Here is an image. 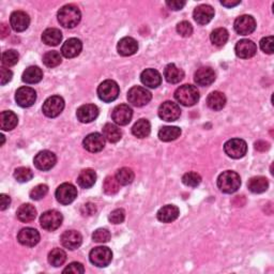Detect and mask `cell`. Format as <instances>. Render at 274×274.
<instances>
[{"label": "cell", "instance_id": "603a6c76", "mask_svg": "<svg viewBox=\"0 0 274 274\" xmlns=\"http://www.w3.org/2000/svg\"><path fill=\"white\" fill-rule=\"evenodd\" d=\"M194 80L197 85L207 87L215 80V73L211 68L202 67L197 70L194 75Z\"/></svg>", "mask_w": 274, "mask_h": 274}, {"label": "cell", "instance_id": "7402d4cb", "mask_svg": "<svg viewBox=\"0 0 274 274\" xmlns=\"http://www.w3.org/2000/svg\"><path fill=\"white\" fill-rule=\"evenodd\" d=\"M193 17L197 24L206 25L212 21L214 17V9L209 4L198 5L193 13Z\"/></svg>", "mask_w": 274, "mask_h": 274}, {"label": "cell", "instance_id": "d590c367", "mask_svg": "<svg viewBox=\"0 0 274 274\" xmlns=\"http://www.w3.org/2000/svg\"><path fill=\"white\" fill-rule=\"evenodd\" d=\"M151 132V124L147 119H141L133 125L132 134L137 138H145L149 136Z\"/></svg>", "mask_w": 274, "mask_h": 274}, {"label": "cell", "instance_id": "44dd1931", "mask_svg": "<svg viewBox=\"0 0 274 274\" xmlns=\"http://www.w3.org/2000/svg\"><path fill=\"white\" fill-rule=\"evenodd\" d=\"M61 244L68 250H76L81 245L82 237L81 235L76 231H67L61 235L60 237Z\"/></svg>", "mask_w": 274, "mask_h": 274}, {"label": "cell", "instance_id": "9f6ffc18", "mask_svg": "<svg viewBox=\"0 0 274 274\" xmlns=\"http://www.w3.org/2000/svg\"><path fill=\"white\" fill-rule=\"evenodd\" d=\"M95 206L93 205V203H90V202H88L86 203V205H84L81 207L80 209V211L82 213V215H92L95 213Z\"/></svg>", "mask_w": 274, "mask_h": 274}, {"label": "cell", "instance_id": "7c38bea8", "mask_svg": "<svg viewBox=\"0 0 274 274\" xmlns=\"http://www.w3.org/2000/svg\"><path fill=\"white\" fill-rule=\"evenodd\" d=\"M234 28L240 36L251 35L256 29V21L251 15H242L235 21Z\"/></svg>", "mask_w": 274, "mask_h": 274}, {"label": "cell", "instance_id": "74e56055", "mask_svg": "<svg viewBox=\"0 0 274 274\" xmlns=\"http://www.w3.org/2000/svg\"><path fill=\"white\" fill-rule=\"evenodd\" d=\"M181 135V130L178 126H163L158 131V138L162 142H173L176 141L178 137Z\"/></svg>", "mask_w": 274, "mask_h": 274}, {"label": "cell", "instance_id": "7dc6e473", "mask_svg": "<svg viewBox=\"0 0 274 274\" xmlns=\"http://www.w3.org/2000/svg\"><path fill=\"white\" fill-rule=\"evenodd\" d=\"M48 193V187L46 184H39L30 191V198L34 200H40Z\"/></svg>", "mask_w": 274, "mask_h": 274}, {"label": "cell", "instance_id": "ffe728a7", "mask_svg": "<svg viewBox=\"0 0 274 274\" xmlns=\"http://www.w3.org/2000/svg\"><path fill=\"white\" fill-rule=\"evenodd\" d=\"M78 119L82 123H90L98 118L99 108L93 104L81 105L76 112Z\"/></svg>", "mask_w": 274, "mask_h": 274}, {"label": "cell", "instance_id": "f6af8a7d", "mask_svg": "<svg viewBox=\"0 0 274 274\" xmlns=\"http://www.w3.org/2000/svg\"><path fill=\"white\" fill-rule=\"evenodd\" d=\"M34 174L30 168L28 167H18L14 171V178L21 183L28 182L33 179Z\"/></svg>", "mask_w": 274, "mask_h": 274}, {"label": "cell", "instance_id": "9a60e30c", "mask_svg": "<svg viewBox=\"0 0 274 274\" xmlns=\"http://www.w3.org/2000/svg\"><path fill=\"white\" fill-rule=\"evenodd\" d=\"M37 100V92L30 87H21L15 93V101L21 107H30Z\"/></svg>", "mask_w": 274, "mask_h": 274}, {"label": "cell", "instance_id": "f546056e", "mask_svg": "<svg viewBox=\"0 0 274 274\" xmlns=\"http://www.w3.org/2000/svg\"><path fill=\"white\" fill-rule=\"evenodd\" d=\"M207 105L212 111H221L226 105L225 94L220 91H213L208 95Z\"/></svg>", "mask_w": 274, "mask_h": 274}, {"label": "cell", "instance_id": "1f68e13d", "mask_svg": "<svg viewBox=\"0 0 274 274\" xmlns=\"http://www.w3.org/2000/svg\"><path fill=\"white\" fill-rule=\"evenodd\" d=\"M95 181H97V174L93 169L87 168L80 171L78 178V186L82 189H90L94 186Z\"/></svg>", "mask_w": 274, "mask_h": 274}, {"label": "cell", "instance_id": "4fadbf2b", "mask_svg": "<svg viewBox=\"0 0 274 274\" xmlns=\"http://www.w3.org/2000/svg\"><path fill=\"white\" fill-rule=\"evenodd\" d=\"M35 165L38 169L46 171L52 169L57 162V157L54 152L48 150H43L39 152L35 157Z\"/></svg>", "mask_w": 274, "mask_h": 274}, {"label": "cell", "instance_id": "d4e9b609", "mask_svg": "<svg viewBox=\"0 0 274 274\" xmlns=\"http://www.w3.org/2000/svg\"><path fill=\"white\" fill-rule=\"evenodd\" d=\"M82 49V43L80 40L72 38L66 41L61 47V54L66 57V58H74L78 57Z\"/></svg>", "mask_w": 274, "mask_h": 274}, {"label": "cell", "instance_id": "6f0895ef", "mask_svg": "<svg viewBox=\"0 0 274 274\" xmlns=\"http://www.w3.org/2000/svg\"><path fill=\"white\" fill-rule=\"evenodd\" d=\"M10 203H11L10 196L5 195V194L0 195V209H1L2 211L10 206Z\"/></svg>", "mask_w": 274, "mask_h": 274}, {"label": "cell", "instance_id": "94428289", "mask_svg": "<svg viewBox=\"0 0 274 274\" xmlns=\"http://www.w3.org/2000/svg\"><path fill=\"white\" fill-rule=\"evenodd\" d=\"M240 2L241 1H239V0H237V1H221V4L224 5L226 8H233V7H235V5L240 4Z\"/></svg>", "mask_w": 274, "mask_h": 274}, {"label": "cell", "instance_id": "e0dca14e", "mask_svg": "<svg viewBox=\"0 0 274 274\" xmlns=\"http://www.w3.org/2000/svg\"><path fill=\"white\" fill-rule=\"evenodd\" d=\"M10 25L16 33H23L30 25V17L24 11H15L10 16Z\"/></svg>", "mask_w": 274, "mask_h": 274}, {"label": "cell", "instance_id": "6da1fadb", "mask_svg": "<svg viewBox=\"0 0 274 274\" xmlns=\"http://www.w3.org/2000/svg\"><path fill=\"white\" fill-rule=\"evenodd\" d=\"M57 17L61 26L65 28H74L79 24L81 13L76 5L67 4L58 11Z\"/></svg>", "mask_w": 274, "mask_h": 274}, {"label": "cell", "instance_id": "681fc988", "mask_svg": "<svg viewBox=\"0 0 274 274\" xmlns=\"http://www.w3.org/2000/svg\"><path fill=\"white\" fill-rule=\"evenodd\" d=\"M177 33L183 38L191 37L193 34V27L189 22L183 21L177 25Z\"/></svg>", "mask_w": 274, "mask_h": 274}, {"label": "cell", "instance_id": "f5cc1de1", "mask_svg": "<svg viewBox=\"0 0 274 274\" xmlns=\"http://www.w3.org/2000/svg\"><path fill=\"white\" fill-rule=\"evenodd\" d=\"M63 273H73V274H81L85 272V268L80 263H71L65 270Z\"/></svg>", "mask_w": 274, "mask_h": 274}, {"label": "cell", "instance_id": "ab89813d", "mask_svg": "<svg viewBox=\"0 0 274 274\" xmlns=\"http://www.w3.org/2000/svg\"><path fill=\"white\" fill-rule=\"evenodd\" d=\"M115 177H116L120 186H129V184L133 182L135 175H134V171L131 168L122 167L117 171V174Z\"/></svg>", "mask_w": 274, "mask_h": 274}, {"label": "cell", "instance_id": "d6986e66", "mask_svg": "<svg viewBox=\"0 0 274 274\" xmlns=\"http://www.w3.org/2000/svg\"><path fill=\"white\" fill-rule=\"evenodd\" d=\"M235 52L239 58L248 59V58H252V57L256 54L257 46L253 41L243 39V40H240L237 44H235Z\"/></svg>", "mask_w": 274, "mask_h": 274}, {"label": "cell", "instance_id": "8d00e7d4", "mask_svg": "<svg viewBox=\"0 0 274 274\" xmlns=\"http://www.w3.org/2000/svg\"><path fill=\"white\" fill-rule=\"evenodd\" d=\"M103 136L107 142L115 144L120 141L121 137H122V133H121L117 125L113 123H106L103 126Z\"/></svg>", "mask_w": 274, "mask_h": 274}, {"label": "cell", "instance_id": "d6a6232c", "mask_svg": "<svg viewBox=\"0 0 274 274\" xmlns=\"http://www.w3.org/2000/svg\"><path fill=\"white\" fill-rule=\"evenodd\" d=\"M42 41L49 46H57L62 41V34L57 28H48L42 35Z\"/></svg>", "mask_w": 274, "mask_h": 274}, {"label": "cell", "instance_id": "83f0119b", "mask_svg": "<svg viewBox=\"0 0 274 274\" xmlns=\"http://www.w3.org/2000/svg\"><path fill=\"white\" fill-rule=\"evenodd\" d=\"M164 78L169 84H178L184 78V72L174 63H169L164 70Z\"/></svg>", "mask_w": 274, "mask_h": 274}, {"label": "cell", "instance_id": "db71d44e", "mask_svg": "<svg viewBox=\"0 0 274 274\" xmlns=\"http://www.w3.org/2000/svg\"><path fill=\"white\" fill-rule=\"evenodd\" d=\"M12 78H13V73H12L11 70L2 67L1 68V85L4 86L5 84H8L9 81H11Z\"/></svg>", "mask_w": 274, "mask_h": 274}, {"label": "cell", "instance_id": "bcb514c9", "mask_svg": "<svg viewBox=\"0 0 274 274\" xmlns=\"http://www.w3.org/2000/svg\"><path fill=\"white\" fill-rule=\"evenodd\" d=\"M182 182L186 184L187 187L196 188L200 184L201 177L197 173H194V171H190V173H187L186 175H183Z\"/></svg>", "mask_w": 274, "mask_h": 274}, {"label": "cell", "instance_id": "52a82bcc", "mask_svg": "<svg viewBox=\"0 0 274 274\" xmlns=\"http://www.w3.org/2000/svg\"><path fill=\"white\" fill-rule=\"evenodd\" d=\"M62 214L57 210H48V211L44 212L40 218L42 228L47 232H54L58 229L62 224Z\"/></svg>", "mask_w": 274, "mask_h": 274}, {"label": "cell", "instance_id": "484cf974", "mask_svg": "<svg viewBox=\"0 0 274 274\" xmlns=\"http://www.w3.org/2000/svg\"><path fill=\"white\" fill-rule=\"evenodd\" d=\"M141 80L146 87L157 88L162 82V76L155 69H146L141 74Z\"/></svg>", "mask_w": 274, "mask_h": 274}, {"label": "cell", "instance_id": "4dcf8cb0", "mask_svg": "<svg viewBox=\"0 0 274 274\" xmlns=\"http://www.w3.org/2000/svg\"><path fill=\"white\" fill-rule=\"evenodd\" d=\"M43 78V72L42 70L39 67H29L26 70H25V72L23 73L22 76V79L24 82H26V84H38V82H40Z\"/></svg>", "mask_w": 274, "mask_h": 274}, {"label": "cell", "instance_id": "e575fe53", "mask_svg": "<svg viewBox=\"0 0 274 274\" xmlns=\"http://www.w3.org/2000/svg\"><path fill=\"white\" fill-rule=\"evenodd\" d=\"M18 123V118L16 115L11 111H5L1 113L0 116V126L3 131H11L15 129Z\"/></svg>", "mask_w": 274, "mask_h": 274}, {"label": "cell", "instance_id": "4316f807", "mask_svg": "<svg viewBox=\"0 0 274 274\" xmlns=\"http://www.w3.org/2000/svg\"><path fill=\"white\" fill-rule=\"evenodd\" d=\"M179 213V208L174 205H167L158 210L157 218L162 223H171L178 219Z\"/></svg>", "mask_w": 274, "mask_h": 274}, {"label": "cell", "instance_id": "f1b7e54d", "mask_svg": "<svg viewBox=\"0 0 274 274\" xmlns=\"http://www.w3.org/2000/svg\"><path fill=\"white\" fill-rule=\"evenodd\" d=\"M247 188L252 193L260 194L266 192L268 190V188H269V182H268V179L266 177H263V176L253 177L248 180Z\"/></svg>", "mask_w": 274, "mask_h": 274}, {"label": "cell", "instance_id": "60d3db41", "mask_svg": "<svg viewBox=\"0 0 274 274\" xmlns=\"http://www.w3.org/2000/svg\"><path fill=\"white\" fill-rule=\"evenodd\" d=\"M67 254L61 248H54L48 254V263L54 267H60L66 263Z\"/></svg>", "mask_w": 274, "mask_h": 274}, {"label": "cell", "instance_id": "680465c9", "mask_svg": "<svg viewBox=\"0 0 274 274\" xmlns=\"http://www.w3.org/2000/svg\"><path fill=\"white\" fill-rule=\"evenodd\" d=\"M255 148L259 151H265L267 149H269V144L265 142H257L255 144Z\"/></svg>", "mask_w": 274, "mask_h": 274}, {"label": "cell", "instance_id": "91938a15", "mask_svg": "<svg viewBox=\"0 0 274 274\" xmlns=\"http://www.w3.org/2000/svg\"><path fill=\"white\" fill-rule=\"evenodd\" d=\"M0 33H1V38L3 39V38L7 37L9 34H10V28L7 24H1V27H0Z\"/></svg>", "mask_w": 274, "mask_h": 274}, {"label": "cell", "instance_id": "f35d334b", "mask_svg": "<svg viewBox=\"0 0 274 274\" xmlns=\"http://www.w3.org/2000/svg\"><path fill=\"white\" fill-rule=\"evenodd\" d=\"M228 38H229V34L225 28H216L212 31L211 36H210L211 42L216 46L225 45L226 42L228 41Z\"/></svg>", "mask_w": 274, "mask_h": 274}, {"label": "cell", "instance_id": "c3c4849f", "mask_svg": "<svg viewBox=\"0 0 274 274\" xmlns=\"http://www.w3.org/2000/svg\"><path fill=\"white\" fill-rule=\"evenodd\" d=\"M92 239L98 243H106L111 240V233L105 228H99L93 233Z\"/></svg>", "mask_w": 274, "mask_h": 274}, {"label": "cell", "instance_id": "9c48e42d", "mask_svg": "<svg viewBox=\"0 0 274 274\" xmlns=\"http://www.w3.org/2000/svg\"><path fill=\"white\" fill-rule=\"evenodd\" d=\"M225 154L232 158H241L243 157L247 152V145L240 138L229 139L224 145Z\"/></svg>", "mask_w": 274, "mask_h": 274}, {"label": "cell", "instance_id": "7bdbcfd3", "mask_svg": "<svg viewBox=\"0 0 274 274\" xmlns=\"http://www.w3.org/2000/svg\"><path fill=\"white\" fill-rule=\"evenodd\" d=\"M119 189H120V184L116 179V177L114 176L106 177V179L104 180V183H103V191L105 192V194L115 195L116 193H118Z\"/></svg>", "mask_w": 274, "mask_h": 274}, {"label": "cell", "instance_id": "8fae6325", "mask_svg": "<svg viewBox=\"0 0 274 274\" xmlns=\"http://www.w3.org/2000/svg\"><path fill=\"white\" fill-rule=\"evenodd\" d=\"M181 110L178 104L171 101L164 102L161 106L158 107V117L162 120L167 121V122H173L180 118Z\"/></svg>", "mask_w": 274, "mask_h": 274}, {"label": "cell", "instance_id": "836d02e7", "mask_svg": "<svg viewBox=\"0 0 274 274\" xmlns=\"http://www.w3.org/2000/svg\"><path fill=\"white\" fill-rule=\"evenodd\" d=\"M16 216L17 219L23 223L33 222L35 221L37 216V210L33 205H30V203H25V205H22L18 208Z\"/></svg>", "mask_w": 274, "mask_h": 274}, {"label": "cell", "instance_id": "5bb4252c", "mask_svg": "<svg viewBox=\"0 0 274 274\" xmlns=\"http://www.w3.org/2000/svg\"><path fill=\"white\" fill-rule=\"evenodd\" d=\"M133 117L132 108L126 104H120L114 108L112 118L118 125H126L131 122Z\"/></svg>", "mask_w": 274, "mask_h": 274}, {"label": "cell", "instance_id": "11a10c76", "mask_svg": "<svg viewBox=\"0 0 274 274\" xmlns=\"http://www.w3.org/2000/svg\"><path fill=\"white\" fill-rule=\"evenodd\" d=\"M166 5L170 10L179 11L186 5V1H177V0H173V1H166Z\"/></svg>", "mask_w": 274, "mask_h": 274}, {"label": "cell", "instance_id": "3957f363", "mask_svg": "<svg viewBox=\"0 0 274 274\" xmlns=\"http://www.w3.org/2000/svg\"><path fill=\"white\" fill-rule=\"evenodd\" d=\"M175 99L183 106H193L199 101V91L193 85H183L175 91Z\"/></svg>", "mask_w": 274, "mask_h": 274}, {"label": "cell", "instance_id": "f907efd6", "mask_svg": "<svg viewBox=\"0 0 274 274\" xmlns=\"http://www.w3.org/2000/svg\"><path fill=\"white\" fill-rule=\"evenodd\" d=\"M125 219V212L123 209H116L112 211V213L108 216V220L113 224H121Z\"/></svg>", "mask_w": 274, "mask_h": 274}, {"label": "cell", "instance_id": "ba28073f", "mask_svg": "<svg viewBox=\"0 0 274 274\" xmlns=\"http://www.w3.org/2000/svg\"><path fill=\"white\" fill-rule=\"evenodd\" d=\"M63 108H65V100L59 95H53L44 102L42 111L46 117L55 118L62 113Z\"/></svg>", "mask_w": 274, "mask_h": 274}, {"label": "cell", "instance_id": "8992f818", "mask_svg": "<svg viewBox=\"0 0 274 274\" xmlns=\"http://www.w3.org/2000/svg\"><path fill=\"white\" fill-rule=\"evenodd\" d=\"M89 259H90L92 265L99 268H104L112 263L113 253L106 246H98L91 250L90 254H89Z\"/></svg>", "mask_w": 274, "mask_h": 274}, {"label": "cell", "instance_id": "b9f144b4", "mask_svg": "<svg viewBox=\"0 0 274 274\" xmlns=\"http://www.w3.org/2000/svg\"><path fill=\"white\" fill-rule=\"evenodd\" d=\"M62 61L61 55L56 52V50H52V52H47L45 55L43 56V63L47 68H55L58 67Z\"/></svg>", "mask_w": 274, "mask_h": 274}, {"label": "cell", "instance_id": "cb8c5ba5", "mask_svg": "<svg viewBox=\"0 0 274 274\" xmlns=\"http://www.w3.org/2000/svg\"><path fill=\"white\" fill-rule=\"evenodd\" d=\"M117 50L119 55L123 57L132 56L138 50L137 41L131 37H124L118 42Z\"/></svg>", "mask_w": 274, "mask_h": 274}, {"label": "cell", "instance_id": "5b68a950", "mask_svg": "<svg viewBox=\"0 0 274 274\" xmlns=\"http://www.w3.org/2000/svg\"><path fill=\"white\" fill-rule=\"evenodd\" d=\"M120 89L118 84L115 80L107 79L104 80L98 88V95L101 101L105 102V103H111L115 101L119 95Z\"/></svg>", "mask_w": 274, "mask_h": 274}, {"label": "cell", "instance_id": "30bf717a", "mask_svg": "<svg viewBox=\"0 0 274 274\" xmlns=\"http://www.w3.org/2000/svg\"><path fill=\"white\" fill-rule=\"evenodd\" d=\"M56 199L61 205H70L78 197V190L71 183H62L56 190Z\"/></svg>", "mask_w": 274, "mask_h": 274}, {"label": "cell", "instance_id": "ac0fdd59", "mask_svg": "<svg viewBox=\"0 0 274 274\" xmlns=\"http://www.w3.org/2000/svg\"><path fill=\"white\" fill-rule=\"evenodd\" d=\"M17 240L22 245L35 246L40 242V234L35 228L26 227L23 228L17 235Z\"/></svg>", "mask_w": 274, "mask_h": 274}, {"label": "cell", "instance_id": "277c9868", "mask_svg": "<svg viewBox=\"0 0 274 274\" xmlns=\"http://www.w3.org/2000/svg\"><path fill=\"white\" fill-rule=\"evenodd\" d=\"M152 99V94L147 89L141 87V86H135L132 87L129 92H127V100L130 103L136 107H142L147 105Z\"/></svg>", "mask_w": 274, "mask_h": 274}, {"label": "cell", "instance_id": "7a4b0ae2", "mask_svg": "<svg viewBox=\"0 0 274 274\" xmlns=\"http://www.w3.org/2000/svg\"><path fill=\"white\" fill-rule=\"evenodd\" d=\"M241 186L240 176L232 170L224 171L218 178V187L223 193L233 194L237 192Z\"/></svg>", "mask_w": 274, "mask_h": 274}, {"label": "cell", "instance_id": "2e32d148", "mask_svg": "<svg viewBox=\"0 0 274 274\" xmlns=\"http://www.w3.org/2000/svg\"><path fill=\"white\" fill-rule=\"evenodd\" d=\"M84 148L92 154H97L103 150L105 146V138L100 133H91L87 135L82 142Z\"/></svg>", "mask_w": 274, "mask_h": 274}, {"label": "cell", "instance_id": "816d5d0a", "mask_svg": "<svg viewBox=\"0 0 274 274\" xmlns=\"http://www.w3.org/2000/svg\"><path fill=\"white\" fill-rule=\"evenodd\" d=\"M260 48L267 54H273V37H266L261 39Z\"/></svg>", "mask_w": 274, "mask_h": 274}, {"label": "cell", "instance_id": "ee69618b", "mask_svg": "<svg viewBox=\"0 0 274 274\" xmlns=\"http://www.w3.org/2000/svg\"><path fill=\"white\" fill-rule=\"evenodd\" d=\"M18 53L14 49H9L5 50L2 54V65L4 67H13L18 62Z\"/></svg>", "mask_w": 274, "mask_h": 274}]
</instances>
